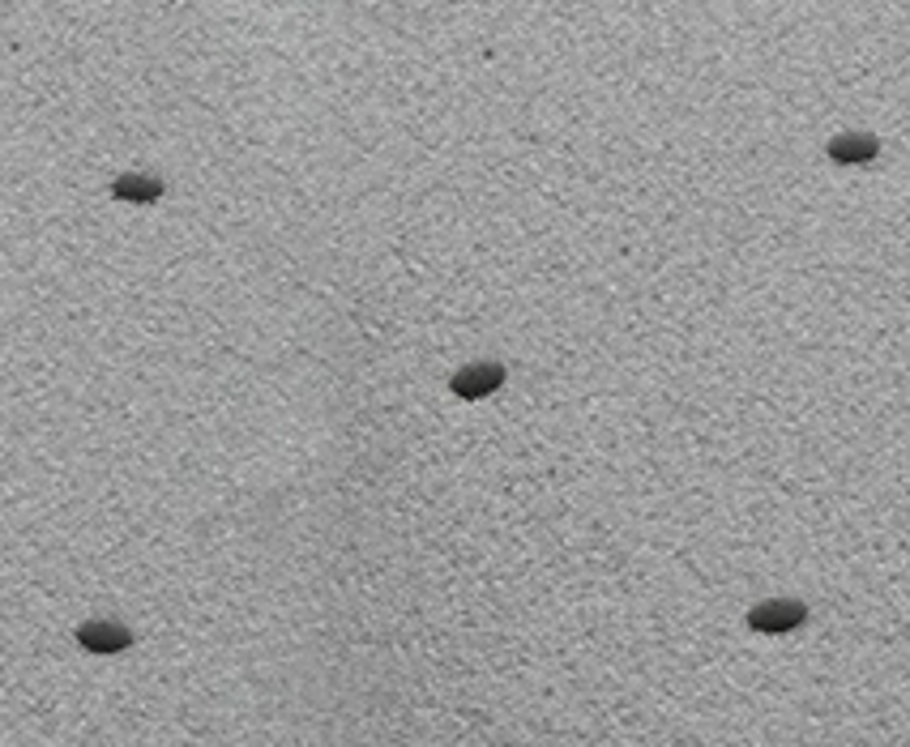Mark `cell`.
Listing matches in <instances>:
<instances>
[{
  "label": "cell",
  "mask_w": 910,
  "mask_h": 747,
  "mask_svg": "<svg viewBox=\"0 0 910 747\" xmlns=\"http://www.w3.org/2000/svg\"><path fill=\"white\" fill-rule=\"evenodd\" d=\"M120 201H133V205H150V201L162 197V184L155 180V176H142V171H128V176H120L116 189H112Z\"/></svg>",
  "instance_id": "5b68a950"
},
{
  "label": "cell",
  "mask_w": 910,
  "mask_h": 747,
  "mask_svg": "<svg viewBox=\"0 0 910 747\" xmlns=\"http://www.w3.org/2000/svg\"><path fill=\"white\" fill-rule=\"evenodd\" d=\"M78 645L81 649H90V654H120V649L133 645V636H128V629H120V624L90 620V624H81L78 629Z\"/></svg>",
  "instance_id": "3957f363"
},
{
  "label": "cell",
  "mask_w": 910,
  "mask_h": 747,
  "mask_svg": "<svg viewBox=\"0 0 910 747\" xmlns=\"http://www.w3.org/2000/svg\"><path fill=\"white\" fill-rule=\"evenodd\" d=\"M804 602H791V598H774V602H761L749 615V624L756 632H791L804 624Z\"/></svg>",
  "instance_id": "6da1fadb"
},
{
  "label": "cell",
  "mask_w": 910,
  "mask_h": 747,
  "mask_svg": "<svg viewBox=\"0 0 910 747\" xmlns=\"http://www.w3.org/2000/svg\"><path fill=\"white\" fill-rule=\"evenodd\" d=\"M876 137H864V133H842L830 142V158L846 162V167H860V162H872L876 158Z\"/></svg>",
  "instance_id": "277c9868"
},
{
  "label": "cell",
  "mask_w": 910,
  "mask_h": 747,
  "mask_svg": "<svg viewBox=\"0 0 910 747\" xmlns=\"http://www.w3.org/2000/svg\"><path fill=\"white\" fill-rule=\"evenodd\" d=\"M505 385V367L501 363H471L453 376V394L458 397H487Z\"/></svg>",
  "instance_id": "7a4b0ae2"
}]
</instances>
